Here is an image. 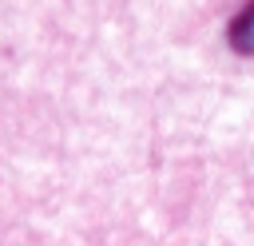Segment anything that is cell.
<instances>
[{
    "label": "cell",
    "mask_w": 254,
    "mask_h": 246,
    "mask_svg": "<svg viewBox=\"0 0 254 246\" xmlns=\"http://www.w3.org/2000/svg\"><path fill=\"white\" fill-rule=\"evenodd\" d=\"M226 40H230V48H234L238 56H254V0H250L234 20H230Z\"/></svg>",
    "instance_id": "6da1fadb"
}]
</instances>
